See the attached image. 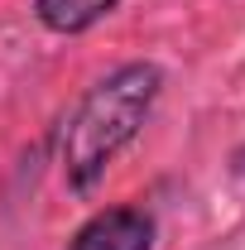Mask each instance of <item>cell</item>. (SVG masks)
<instances>
[{"instance_id": "6da1fadb", "label": "cell", "mask_w": 245, "mask_h": 250, "mask_svg": "<svg viewBox=\"0 0 245 250\" xmlns=\"http://www.w3.org/2000/svg\"><path fill=\"white\" fill-rule=\"evenodd\" d=\"M159 82L163 77L154 62H125L87 92V101L77 106V116L62 135V168H67L72 188H92L101 178L106 159L144 125L154 96H159Z\"/></svg>"}, {"instance_id": "3957f363", "label": "cell", "mask_w": 245, "mask_h": 250, "mask_svg": "<svg viewBox=\"0 0 245 250\" xmlns=\"http://www.w3.org/2000/svg\"><path fill=\"white\" fill-rule=\"evenodd\" d=\"M111 10H116V0H39V20L48 29H58V34L87 29V24H96Z\"/></svg>"}, {"instance_id": "7a4b0ae2", "label": "cell", "mask_w": 245, "mask_h": 250, "mask_svg": "<svg viewBox=\"0 0 245 250\" xmlns=\"http://www.w3.org/2000/svg\"><path fill=\"white\" fill-rule=\"evenodd\" d=\"M154 241V221L135 207H111V212H96L67 250H149Z\"/></svg>"}]
</instances>
